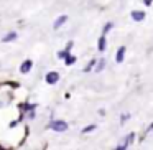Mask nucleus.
Here are the masks:
<instances>
[{"label": "nucleus", "mask_w": 153, "mask_h": 150, "mask_svg": "<svg viewBox=\"0 0 153 150\" xmlns=\"http://www.w3.org/2000/svg\"><path fill=\"white\" fill-rule=\"evenodd\" d=\"M104 63H105V61H104V60H100V63H99V68H97V69H102V68H104Z\"/></svg>", "instance_id": "nucleus-12"}, {"label": "nucleus", "mask_w": 153, "mask_h": 150, "mask_svg": "<svg viewBox=\"0 0 153 150\" xmlns=\"http://www.w3.org/2000/svg\"><path fill=\"white\" fill-rule=\"evenodd\" d=\"M13 38H17V33H10V35H7V37H4V41H12Z\"/></svg>", "instance_id": "nucleus-8"}, {"label": "nucleus", "mask_w": 153, "mask_h": 150, "mask_svg": "<svg viewBox=\"0 0 153 150\" xmlns=\"http://www.w3.org/2000/svg\"><path fill=\"white\" fill-rule=\"evenodd\" d=\"M110 28H112V23H107L105 27H104V33H107V31H109Z\"/></svg>", "instance_id": "nucleus-11"}, {"label": "nucleus", "mask_w": 153, "mask_h": 150, "mask_svg": "<svg viewBox=\"0 0 153 150\" xmlns=\"http://www.w3.org/2000/svg\"><path fill=\"white\" fill-rule=\"evenodd\" d=\"M50 129L56 130V132H66V130H68V124L64 122V120H53V122L50 124Z\"/></svg>", "instance_id": "nucleus-1"}, {"label": "nucleus", "mask_w": 153, "mask_h": 150, "mask_svg": "<svg viewBox=\"0 0 153 150\" xmlns=\"http://www.w3.org/2000/svg\"><path fill=\"white\" fill-rule=\"evenodd\" d=\"M97 46H99V50H100V51H104V50H105V37H100L99 45H97Z\"/></svg>", "instance_id": "nucleus-7"}, {"label": "nucleus", "mask_w": 153, "mask_h": 150, "mask_svg": "<svg viewBox=\"0 0 153 150\" xmlns=\"http://www.w3.org/2000/svg\"><path fill=\"white\" fill-rule=\"evenodd\" d=\"M68 20V17L66 15H63V17H59V18H56V22H54V30H58V28L61 27V25L64 23V22Z\"/></svg>", "instance_id": "nucleus-6"}, {"label": "nucleus", "mask_w": 153, "mask_h": 150, "mask_svg": "<svg viewBox=\"0 0 153 150\" xmlns=\"http://www.w3.org/2000/svg\"><path fill=\"white\" fill-rule=\"evenodd\" d=\"M30 69H31V61L30 60L23 61V63H22V66H20V71H22V73H28Z\"/></svg>", "instance_id": "nucleus-3"}, {"label": "nucleus", "mask_w": 153, "mask_h": 150, "mask_svg": "<svg viewBox=\"0 0 153 150\" xmlns=\"http://www.w3.org/2000/svg\"><path fill=\"white\" fill-rule=\"evenodd\" d=\"M74 61H76V58H74V56H68L66 58V64H71V63H74Z\"/></svg>", "instance_id": "nucleus-9"}, {"label": "nucleus", "mask_w": 153, "mask_h": 150, "mask_svg": "<svg viewBox=\"0 0 153 150\" xmlns=\"http://www.w3.org/2000/svg\"><path fill=\"white\" fill-rule=\"evenodd\" d=\"M94 129H96V125H89V127H86V129H84L82 132H84V134H87L89 130H94Z\"/></svg>", "instance_id": "nucleus-10"}, {"label": "nucleus", "mask_w": 153, "mask_h": 150, "mask_svg": "<svg viewBox=\"0 0 153 150\" xmlns=\"http://www.w3.org/2000/svg\"><path fill=\"white\" fill-rule=\"evenodd\" d=\"M58 79H59V74L54 73V71H53V73H48L46 74V83L48 84H56Z\"/></svg>", "instance_id": "nucleus-2"}, {"label": "nucleus", "mask_w": 153, "mask_h": 150, "mask_svg": "<svg viewBox=\"0 0 153 150\" xmlns=\"http://www.w3.org/2000/svg\"><path fill=\"white\" fill-rule=\"evenodd\" d=\"M132 18H133V20H135V22H142L143 20V18H145V13H143V12H132Z\"/></svg>", "instance_id": "nucleus-4"}, {"label": "nucleus", "mask_w": 153, "mask_h": 150, "mask_svg": "<svg viewBox=\"0 0 153 150\" xmlns=\"http://www.w3.org/2000/svg\"><path fill=\"white\" fill-rule=\"evenodd\" d=\"M123 56H125V48L120 46L119 51H117V63H122V61H123Z\"/></svg>", "instance_id": "nucleus-5"}]
</instances>
